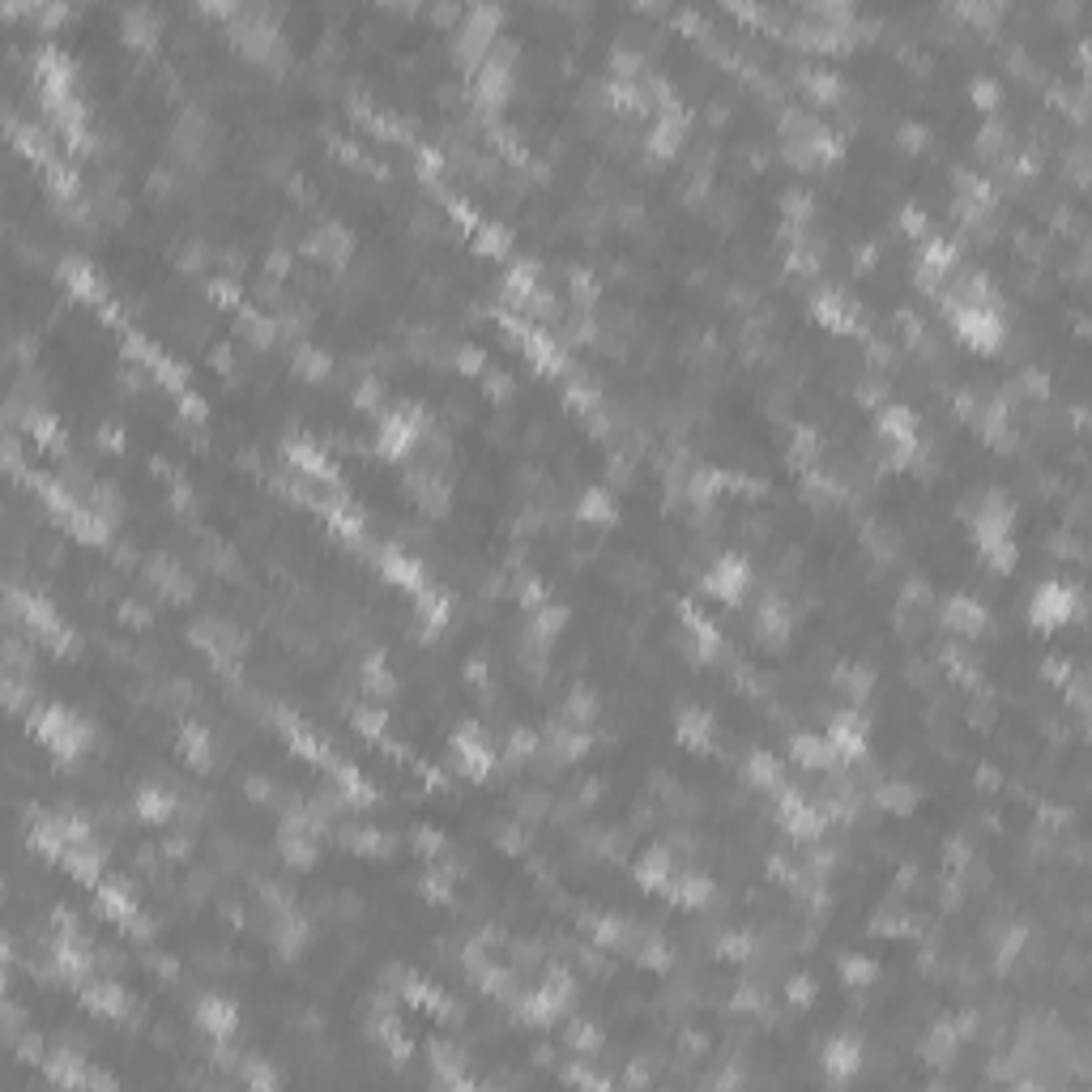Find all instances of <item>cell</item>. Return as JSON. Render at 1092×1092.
I'll return each mask as SVG.
<instances>
[{
  "mask_svg": "<svg viewBox=\"0 0 1092 1092\" xmlns=\"http://www.w3.org/2000/svg\"><path fill=\"white\" fill-rule=\"evenodd\" d=\"M461 367H465V372H483V351L465 346V351H461Z\"/></svg>",
  "mask_w": 1092,
  "mask_h": 1092,
  "instance_id": "obj_22",
  "label": "cell"
},
{
  "mask_svg": "<svg viewBox=\"0 0 1092 1092\" xmlns=\"http://www.w3.org/2000/svg\"><path fill=\"white\" fill-rule=\"evenodd\" d=\"M568 721H593V696L589 692H572V700H568Z\"/></svg>",
  "mask_w": 1092,
  "mask_h": 1092,
  "instance_id": "obj_16",
  "label": "cell"
},
{
  "mask_svg": "<svg viewBox=\"0 0 1092 1092\" xmlns=\"http://www.w3.org/2000/svg\"><path fill=\"white\" fill-rule=\"evenodd\" d=\"M973 99H977V107H998V86L986 82V78H977V82H973Z\"/></svg>",
  "mask_w": 1092,
  "mask_h": 1092,
  "instance_id": "obj_17",
  "label": "cell"
},
{
  "mask_svg": "<svg viewBox=\"0 0 1092 1092\" xmlns=\"http://www.w3.org/2000/svg\"><path fill=\"white\" fill-rule=\"evenodd\" d=\"M316 256H329V260H341L351 252V231L346 227H337V222H329V227H320L316 235H312V244H308Z\"/></svg>",
  "mask_w": 1092,
  "mask_h": 1092,
  "instance_id": "obj_6",
  "label": "cell"
},
{
  "mask_svg": "<svg viewBox=\"0 0 1092 1092\" xmlns=\"http://www.w3.org/2000/svg\"><path fill=\"white\" fill-rule=\"evenodd\" d=\"M790 998H794V1003H806V998H811V982H806V977H794V982H790Z\"/></svg>",
  "mask_w": 1092,
  "mask_h": 1092,
  "instance_id": "obj_23",
  "label": "cell"
},
{
  "mask_svg": "<svg viewBox=\"0 0 1092 1092\" xmlns=\"http://www.w3.org/2000/svg\"><path fill=\"white\" fill-rule=\"evenodd\" d=\"M845 977H849L854 986H862V982H870V977H875V969H870L866 961H849V965H845Z\"/></svg>",
  "mask_w": 1092,
  "mask_h": 1092,
  "instance_id": "obj_20",
  "label": "cell"
},
{
  "mask_svg": "<svg viewBox=\"0 0 1092 1092\" xmlns=\"http://www.w3.org/2000/svg\"><path fill=\"white\" fill-rule=\"evenodd\" d=\"M704 589H709V593H717V597H725V602H738V597H742V589H747V568H742L734 555H725V559H717V568L709 572Z\"/></svg>",
  "mask_w": 1092,
  "mask_h": 1092,
  "instance_id": "obj_1",
  "label": "cell"
},
{
  "mask_svg": "<svg viewBox=\"0 0 1092 1092\" xmlns=\"http://www.w3.org/2000/svg\"><path fill=\"white\" fill-rule=\"evenodd\" d=\"M124 35H128V43H150V39L158 35L154 13H150V9H128V13H124Z\"/></svg>",
  "mask_w": 1092,
  "mask_h": 1092,
  "instance_id": "obj_10",
  "label": "cell"
},
{
  "mask_svg": "<svg viewBox=\"0 0 1092 1092\" xmlns=\"http://www.w3.org/2000/svg\"><path fill=\"white\" fill-rule=\"evenodd\" d=\"M299 372H316V380L329 372V363L316 355V351H299Z\"/></svg>",
  "mask_w": 1092,
  "mask_h": 1092,
  "instance_id": "obj_18",
  "label": "cell"
},
{
  "mask_svg": "<svg viewBox=\"0 0 1092 1092\" xmlns=\"http://www.w3.org/2000/svg\"><path fill=\"white\" fill-rule=\"evenodd\" d=\"M184 756H188L192 764H210V738H205L196 725L184 730Z\"/></svg>",
  "mask_w": 1092,
  "mask_h": 1092,
  "instance_id": "obj_15",
  "label": "cell"
},
{
  "mask_svg": "<svg viewBox=\"0 0 1092 1092\" xmlns=\"http://www.w3.org/2000/svg\"><path fill=\"white\" fill-rule=\"evenodd\" d=\"M196 1015H201V1024H205V1029H210V1033H218V1037H227V1033H231V1024H235V1011H231L227 1003H218V998H205Z\"/></svg>",
  "mask_w": 1092,
  "mask_h": 1092,
  "instance_id": "obj_8",
  "label": "cell"
},
{
  "mask_svg": "<svg viewBox=\"0 0 1092 1092\" xmlns=\"http://www.w3.org/2000/svg\"><path fill=\"white\" fill-rule=\"evenodd\" d=\"M905 146H909V150H922V146H926V128L905 124Z\"/></svg>",
  "mask_w": 1092,
  "mask_h": 1092,
  "instance_id": "obj_21",
  "label": "cell"
},
{
  "mask_svg": "<svg viewBox=\"0 0 1092 1092\" xmlns=\"http://www.w3.org/2000/svg\"><path fill=\"white\" fill-rule=\"evenodd\" d=\"M150 576H154V585L167 593V597H188L192 593V585H188V576L175 568V564H167V559H158L154 568H150Z\"/></svg>",
  "mask_w": 1092,
  "mask_h": 1092,
  "instance_id": "obj_7",
  "label": "cell"
},
{
  "mask_svg": "<svg viewBox=\"0 0 1092 1092\" xmlns=\"http://www.w3.org/2000/svg\"><path fill=\"white\" fill-rule=\"evenodd\" d=\"M355 725H359L367 738H376V734L384 730V717H380V713H355Z\"/></svg>",
  "mask_w": 1092,
  "mask_h": 1092,
  "instance_id": "obj_19",
  "label": "cell"
},
{
  "mask_svg": "<svg viewBox=\"0 0 1092 1092\" xmlns=\"http://www.w3.org/2000/svg\"><path fill=\"white\" fill-rule=\"evenodd\" d=\"M875 798H879V806H887V811H909L918 794H913V785H905V781H883Z\"/></svg>",
  "mask_w": 1092,
  "mask_h": 1092,
  "instance_id": "obj_11",
  "label": "cell"
},
{
  "mask_svg": "<svg viewBox=\"0 0 1092 1092\" xmlns=\"http://www.w3.org/2000/svg\"><path fill=\"white\" fill-rule=\"evenodd\" d=\"M581 517H585V521H614V504L606 500V491H585Z\"/></svg>",
  "mask_w": 1092,
  "mask_h": 1092,
  "instance_id": "obj_13",
  "label": "cell"
},
{
  "mask_svg": "<svg viewBox=\"0 0 1092 1092\" xmlns=\"http://www.w3.org/2000/svg\"><path fill=\"white\" fill-rule=\"evenodd\" d=\"M947 624H951L956 632L977 636V632H986V610H982L973 597H951V602H947Z\"/></svg>",
  "mask_w": 1092,
  "mask_h": 1092,
  "instance_id": "obj_4",
  "label": "cell"
},
{
  "mask_svg": "<svg viewBox=\"0 0 1092 1092\" xmlns=\"http://www.w3.org/2000/svg\"><path fill=\"white\" fill-rule=\"evenodd\" d=\"M1033 619H1037L1041 628H1058L1063 619H1071V589L1046 585V589L1033 597Z\"/></svg>",
  "mask_w": 1092,
  "mask_h": 1092,
  "instance_id": "obj_2",
  "label": "cell"
},
{
  "mask_svg": "<svg viewBox=\"0 0 1092 1092\" xmlns=\"http://www.w3.org/2000/svg\"><path fill=\"white\" fill-rule=\"evenodd\" d=\"M794 760H798L802 768H828V764L837 760V751H832V742H828V738L798 734V738H794Z\"/></svg>",
  "mask_w": 1092,
  "mask_h": 1092,
  "instance_id": "obj_5",
  "label": "cell"
},
{
  "mask_svg": "<svg viewBox=\"0 0 1092 1092\" xmlns=\"http://www.w3.org/2000/svg\"><path fill=\"white\" fill-rule=\"evenodd\" d=\"M837 688L845 692V696H854V700H862L866 692H870V674L862 670V666H849V670H841V682Z\"/></svg>",
  "mask_w": 1092,
  "mask_h": 1092,
  "instance_id": "obj_14",
  "label": "cell"
},
{
  "mask_svg": "<svg viewBox=\"0 0 1092 1092\" xmlns=\"http://www.w3.org/2000/svg\"><path fill=\"white\" fill-rule=\"evenodd\" d=\"M854 1067H858V1046L832 1041V1046H828V1071H832V1075H849Z\"/></svg>",
  "mask_w": 1092,
  "mask_h": 1092,
  "instance_id": "obj_12",
  "label": "cell"
},
{
  "mask_svg": "<svg viewBox=\"0 0 1092 1092\" xmlns=\"http://www.w3.org/2000/svg\"><path fill=\"white\" fill-rule=\"evenodd\" d=\"M452 747H457V760H461L465 777H483L491 768V751H487L483 734H457Z\"/></svg>",
  "mask_w": 1092,
  "mask_h": 1092,
  "instance_id": "obj_3",
  "label": "cell"
},
{
  "mask_svg": "<svg viewBox=\"0 0 1092 1092\" xmlns=\"http://www.w3.org/2000/svg\"><path fill=\"white\" fill-rule=\"evenodd\" d=\"M709 734H713V721L704 713H696V709L678 713V738H688L692 747H709Z\"/></svg>",
  "mask_w": 1092,
  "mask_h": 1092,
  "instance_id": "obj_9",
  "label": "cell"
}]
</instances>
